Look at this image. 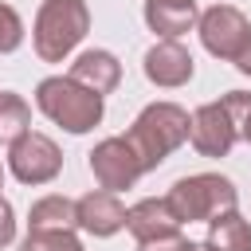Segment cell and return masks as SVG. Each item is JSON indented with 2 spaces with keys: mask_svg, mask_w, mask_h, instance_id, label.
I'll use <instances>...</instances> for the list:
<instances>
[{
  "mask_svg": "<svg viewBox=\"0 0 251 251\" xmlns=\"http://www.w3.org/2000/svg\"><path fill=\"white\" fill-rule=\"evenodd\" d=\"M90 31L86 0H43L31 24V43L43 63H63Z\"/></svg>",
  "mask_w": 251,
  "mask_h": 251,
  "instance_id": "cell-2",
  "label": "cell"
},
{
  "mask_svg": "<svg viewBox=\"0 0 251 251\" xmlns=\"http://www.w3.org/2000/svg\"><path fill=\"white\" fill-rule=\"evenodd\" d=\"M75 82H82L86 90H94V94H110V90H118V82H122V63H118V55H110V51H102V47H90V51H82L75 63H71V71H67Z\"/></svg>",
  "mask_w": 251,
  "mask_h": 251,
  "instance_id": "cell-12",
  "label": "cell"
},
{
  "mask_svg": "<svg viewBox=\"0 0 251 251\" xmlns=\"http://www.w3.org/2000/svg\"><path fill=\"white\" fill-rule=\"evenodd\" d=\"M200 20L196 0H145V24L161 39H180Z\"/></svg>",
  "mask_w": 251,
  "mask_h": 251,
  "instance_id": "cell-13",
  "label": "cell"
},
{
  "mask_svg": "<svg viewBox=\"0 0 251 251\" xmlns=\"http://www.w3.org/2000/svg\"><path fill=\"white\" fill-rule=\"evenodd\" d=\"M16 239V212H12V204L0 196V247H8Z\"/></svg>",
  "mask_w": 251,
  "mask_h": 251,
  "instance_id": "cell-20",
  "label": "cell"
},
{
  "mask_svg": "<svg viewBox=\"0 0 251 251\" xmlns=\"http://www.w3.org/2000/svg\"><path fill=\"white\" fill-rule=\"evenodd\" d=\"M75 204H78V227H82L86 235L106 239V235H114V231L126 227V204L118 200V192L94 188V192L78 196Z\"/></svg>",
  "mask_w": 251,
  "mask_h": 251,
  "instance_id": "cell-11",
  "label": "cell"
},
{
  "mask_svg": "<svg viewBox=\"0 0 251 251\" xmlns=\"http://www.w3.org/2000/svg\"><path fill=\"white\" fill-rule=\"evenodd\" d=\"M196 63H192V51L180 43V39H157L149 51H145V78L161 90H176L192 78Z\"/></svg>",
  "mask_w": 251,
  "mask_h": 251,
  "instance_id": "cell-9",
  "label": "cell"
},
{
  "mask_svg": "<svg viewBox=\"0 0 251 251\" xmlns=\"http://www.w3.org/2000/svg\"><path fill=\"white\" fill-rule=\"evenodd\" d=\"M126 231L137 239V243H149V239H169V235H180V220L173 212V204L161 196H149V200H137L133 208H126Z\"/></svg>",
  "mask_w": 251,
  "mask_h": 251,
  "instance_id": "cell-10",
  "label": "cell"
},
{
  "mask_svg": "<svg viewBox=\"0 0 251 251\" xmlns=\"http://www.w3.org/2000/svg\"><path fill=\"white\" fill-rule=\"evenodd\" d=\"M8 169L20 184H51L63 173V153L47 133L27 129L20 141L8 145Z\"/></svg>",
  "mask_w": 251,
  "mask_h": 251,
  "instance_id": "cell-6",
  "label": "cell"
},
{
  "mask_svg": "<svg viewBox=\"0 0 251 251\" xmlns=\"http://www.w3.org/2000/svg\"><path fill=\"white\" fill-rule=\"evenodd\" d=\"M188 129H192V114L176 102H149L133 126L126 129V141L133 145L137 161L145 173H153L169 153H176L184 141H188Z\"/></svg>",
  "mask_w": 251,
  "mask_h": 251,
  "instance_id": "cell-1",
  "label": "cell"
},
{
  "mask_svg": "<svg viewBox=\"0 0 251 251\" xmlns=\"http://www.w3.org/2000/svg\"><path fill=\"white\" fill-rule=\"evenodd\" d=\"M0 188H4V165H0Z\"/></svg>",
  "mask_w": 251,
  "mask_h": 251,
  "instance_id": "cell-24",
  "label": "cell"
},
{
  "mask_svg": "<svg viewBox=\"0 0 251 251\" xmlns=\"http://www.w3.org/2000/svg\"><path fill=\"white\" fill-rule=\"evenodd\" d=\"M24 43V20L12 4H0V55H12Z\"/></svg>",
  "mask_w": 251,
  "mask_h": 251,
  "instance_id": "cell-19",
  "label": "cell"
},
{
  "mask_svg": "<svg viewBox=\"0 0 251 251\" xmlns=\"http://www.w3.org/2000/svg\"><path fill=\"white\" fill-rule=\"evenodd\" d=\"M165 200L173 204V212H176L180 224H200V220L212 224L216 216H224V212L235 208L239 192H235V184H231L227 176H220V173H192V176H180V180L169 188Z\"/></svg>",
  "mask_w": 251,
  "mask_h": 251,
  "instance_id": "cell-4",
  "label": "cell"
},
{
  "mask_svg": "<svg viewBox=\"0 0 251 251\" xmlns=\"http://www.w3.org/2000/svg\"><path fill=\"white\" fill-rule=\"evenodd\" d=\"M200 43L208 55L224 59V63H239L251 51V20L235 8V4H212L200 12L196 20Z\"/></svg>",
  "mask_w": 251,
  "mask_h": 251,
  "instance_id": "cell-5",
  "label": "cell"
},
{
  "mask_svg": "<svg viewBox=\"0 0 251 251\" xmlns=\"http://www.w3.org/2000/svg\"><path fill=\"white\" fill-rule=\"evenodd\" d=\"M86 157H90V173H94L98 188H106V192L133 188L145 176V169H141V161L126 137H102Z\"/></svg>",
  "mask_w": 251,
  "mask_h": 251,
  "instance_id": "cell-7",
  "label": "cell"
},
{
  "mask_svg": "<svg viewBox=\"0 0 251 251\" xmlns=\"http://www.w3.org/2000/svg\"><path fill=\"white\" fill-rule=\"evenodd\" d=\"M188 251H212L208 243H188Z\"/></svg>",
  "mask_w": 251,
  "mask_h": 251,
  "instance_id": "cell-23",
  "label": "cell"
},
{
  "mask_svg": "<svg viewBox=\"0 0 251 251\" xmlns=\"http://www.w3.org/2000/svg\"><path fill=\"white\" fill-rule=\"evenodd\" d=\"M188 141L200 157H227L231 145L239 141L235 137V126L224 110V102H204L196 114H192V129H188Z\"/></svg>",
  "mask_w": 251,
  "mask_h": 251,
  "instance_id": "cell-8",
  "label": "cell"
},
{
  "mask_svg": "<svg viewBox=\"0 0 251 251\" xmlns=\"http://www.w3.org/2000/svg\"><path fill=\"white\" fill-rule=\"evenodd\" d=\"M31 129V106L16 90H0V145L20 141Z\"/></svg>",
  "mask_w": 251,
  "mask_h": 251,
  "instance_id": "cell-16",
  "label": "cell"
},
{
  "mask_svg": "<svg viewBox=\"0 0 251 251\" xmlns=\"http://www.w3.org/2000/svg\"><path fill=\"white\" fill-rule=\"evenodd\" d=\"M220 102H224V110H227V118L235 126V137L251 145V94L247 90H227Z\"/></svg>",
  "mask_w": 251,
  "mask_h": 251,
  "instance_id": "cell-17",
  "label": "cell"
},
{
  "mask_svg": "<svg viewBox=\"0 0 251 251\" xmlns=\"http://www.w3.org/2000/svg\"><path fill=\"white\" fill-rule=\"evenodd\" d=\"M235 67H239V71H243V75H251V51H247V55H243V59H239V63H235Z\"/></svg>",
  "mask_w": 251,
  "mask_h": 251,
  "instance_id": "cell-22",
  "label": "cell"
},
{
  "mask_svg": "<svg viewBox=\"0 0 251 251\" xmlns=\"http://www.w3.org/2000/svg\"><path fill=\"white\" fill-rule=\"evenodd\" d=\"M20 251H82L75 231H27Z\"/></svg>",
  "mask_w": 251,
  "mask_h": 251,
  "instance_id": "cell-18",
  "label": "cell"
},
{
  "mask_svg": "<svg viewBox=\"0 0 251 251\" xmlns=\"http://www.w3.org/2000/svg\"><path fill=\"white\" fill-rule=\"evenodd\" d=\"M35 106L43 118H51L55 126H63L67 133H86L102 122L106 102L102 94L86 90L82 82H75L71 75H51L35 86Z\"/></svg>",
  "mask_w": 251,
  "mask_h": 251,
  "instance_id": "cell-3",
  "label": "cell"
},
{
  "mask_svg": "<svg viewBox=\"0 0 251 251\" xmlns=\"http://www.w3.org/2000/svg\"><path fill=\"white\" fill-rule=\"evenodd\" d=\"M192 239L184 235H169V239H149V243H137V251H188Z\"/></svg>",
  "mask_w": 251,
  "mask_h": 251,
  "instance_id": "cell-21",
  "label": "cell"
},
{
  "mask_svg": "<svg viewBox=\"0 0 251 251\" xmlns=\"http://www.w3.org/2000/svg\"><path fill=\"white\" fill-rule=\"evenodd\" d=\"M212 251H251V224L231 208L224 216H216L208 224V239H204Z\"/></svg>",
  "mask_w": 251,
  "mask_h": 251,
  "instance_id": "cell-15",
  "label": "cell"
},
{
  "mask_svg": "<svg viewBox=\"0 0 251 251\" xmlns=\"http://www.w3.org/2000/svg\"><path fill=\"white\" fill-rule=\"evenodd\" d=\"M78 227V204L63 192L39 196L27 212V231H75Z\"/></svg>",
  "mask_w": 251,
  "mask_h": 251,
  "instance_id": "cell-14",
  "label": "cell"
}]
</instances>
